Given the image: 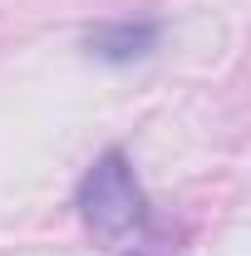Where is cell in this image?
Here are the masks:
<instances>
[{
    "label": "cell",
    "mask_w": 251,
    "mask_h": 256,
    "mask_svg": "<svg viewBox=\"0 0 251 256\" xmlns=\"http://www.w3.org/2000/svg\"><path fill=\"white\" fill-rule=\"evenodd\" d=\"M74 202H79L84 226L98 232V236H128V232H138V226L148 222L143 182H138L133 162H128L118 148H108V153H98V158H94V168L84 172Z\"/></svg>",
    "instance_id": "6da1fadb"
},
{
    "label": "cell",
    "mask_w": 251,
    "mask_h": 256,
    "mask_svg": "<svg viewBox=\"0 0 251 256\" xmlns=\"http://www.w3.org/2000/svg\"><path fill=\"white\" fill-rule=\"evenodd\" d=\"M153 44H158L153 20H118V25L94 30V40H89V50H94L98 60H108V64H133V60H143V54H153Z\"/></svg>",
    "instance_id": "7a4b0ae2"
}]
</instances>
